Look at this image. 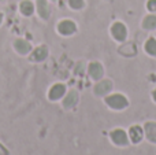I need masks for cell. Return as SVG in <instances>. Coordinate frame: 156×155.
Instances as JSON below:
<instances>
[{"mask_svg": "<svg viewBox=\"0 0 156 155\" xmlns=\"http://www.w3.org/2000/svg\"><path fill=\"white\" fill-rule=\"evenodd\" d=\"M129 133H130V139L133 140V143H138L143 139V129L140 126H132Z\"/></svg>", "mask_w": 156, "mask_h": 155, "instance_id": "obj_7", "label": "cell"}, {"mask_svg": "<svg viewBox=\"0 0 156 155\" xmlns=\"http://www.w3.org/2000/svg\"><path fill=\"white\" fill-rule=\"evenodd\" d=\"M77 100H78L77 92H76V91H71V92L69 93L67 96H66V99H65V102H63V104H65V107H73L74 104L77 103Z\"/></svg>", "mask_w": 156, "mask_h": 155, "instance_id": "obj_11", "label": "cell"}, {"mask_svg": "<svg viewBox=\"0 0 156 155\" xmlns=\"http://www.w3.org/2000/svg\"><path fill=\"white\" fill-rule=\"evenodd\" d=\"M37 7H38V13L43 18L48 16V5H47L45 0H37Z\"/></svg>", "mask_w": 156, "mask_h": 155, "instance_id": "obj_13", "label": "cell"}, {"mask_svg": "<svg viewBox=\"0 0 156 155\" xmlns=\"http://www.w3.org/2000/svg\"><path fill=\"white\" fill-rule=\"evenodd\" d=\"M145 132H147V137H148L151 142L156 143V124L148 122L145 125Z\"/></svg>", "mask_w": 156, "mask_h": 155, "instance_id": "obj_8", "label": "cell"}, {"mask_svg": "<svg viewBox=\"0 0 156 155\" xmlns=\"http://www.w3.org/2000/svg\"><path fill=\"white\" fill-rule=\"evenodd\" d=\"M89 73H90V76L93 77L94 80H99L103 74V69L99 63H92V65L89 66Z\"/></svg>", "mask_w": 156, "mask_h": 155, "instance_id": "obj_9", "label": "cell"}, {"mask_svg": "<svg viewBox=\"0 0 156 155\" xmlns=\"http://www.w3.org/2000/svg\"><path fill=\"white\" fill-rule=\"evenodd\" d=\"M0 22H2V14H0Z\"/></svg>", "mask_w": 156, "mask_h": 155, "instance_id": "obj_20", "label": "cell"}, {"mask_svg": "<svg viewBox=\"0 0 156 155\" xmlns=\"http://www.w3.org/2000/svg\"><path fill=\"white\" fill-rule=\"evenodd\" d=\"M112 88V84H111V81H108V80H104V81H101L100 84L96 85V88H94V92L97 93V95H104V93H107L108 91Z\"/></svg>", "mask_w": 156, "mask_h": 155, "instance_id": "obj_6", "label": "cell"}, {"mask_svg": "<svg viewBox=\"0 0 156 155\" xmlns=\"http://www.w3.org/2000/svg\"><path fill=\"white\" fill-rule=\"evenodd\" d=\"M145 49L148 54L151 55H156V40L155 38H149L145 44Z\"/></svg>", "mask_w": 156, "mask_h": 155, "instance_id": "obj_15", "label": "cell"}, {"mask_svg": "<svg viewBox=\"0 0 156 155\" xmlns=\"http://www.w3.org/2000/svg\"><path fill=\"white\" fill-rule=\"evenodd\" d=\"M148 10L156 11V0H149L148 2Z\"/></svg>", "mask_w": 156, "mask_h": 155, "instance_id": "obj_18", "label": "cell"}, {"mask_svg": "<svg viewBox=\"0 0 156 155\" xmlns=\"http://www.w3.org/2000/svg\"><path fill=\"white\" fill-rule=\"evenodd\" d=\"M65 91H66L65 85H62V84L54 85V87L51 88V91H49V99H52V100H56V99L62 98V96L65 95Z\"/></svg>", "mask_w": 156, "mask_h": 155, "instance_id": "obj_4", "label": "cell"}, {"mask_svg": "<svg viewBox=\"0 0 156 155\" xmlns=\"http://www.w3.org/2000/svg\"><path fill=\"white\" fill-rule=\"evenodd\" d=\"M111 32H112L114 37L119 41H123L125 37H126V27H125V25L119 23V22L114 25L112 29H111Z\"/></svg>", "mask_w": 156, "mask_h": 155, "instance_id": "obj_2", "label": "cell"}, {"mask_svg": "<svg viewBox=\"0 0 156 155\" xmlns=\"http://www.w3.org/2000/svg\"><path fill=\"white\" fill-rule=\"evenodd\" d=\"M15 48L19 54H27L30 51V44L25 40H16L15 41Z\"/></svg>", "mask_w": 156, "mask_h": 155, "instance_id": "obj_10", "label": "cell"}, {"mask_svg": "<svg viewBox=\"0 0 156 155\" xmlns=\"http://www.w3.org/2000/svg\"><path fill=\"white\" fill-rule=\"evenodd\" d=\"M143 25H144V27H145V29H154V27H156V16L155 15L147 16V18L144 19Z\"/></svg>", "mask_w": 156, "mask_h": 155, "instance_id": "obj_14", "label": "cell"}, {"mask_svg": "<svg viewBox=\"0 0 156 155\" xmlns=\"http://www.w3.org/2000/svg\"><path fill=\"white\" fill-rule=\"evenodd\" d=\"M47 54H48V51H47L45 47H38V48H36L34 52H33V59L34 60H43V59H45Z\"/></svg>", "mask_w": 156, "mask_h": 155, "instance_id": "obj_12", "label": "cell"}, {"mask_svg": "<svg viewBox=\"0 0 156 155\" xmlns=\"http://www.w3.org/2000/svg\"><path fill=\"white\" fill-rule=\"evenodd\" d=\"M111 137H112L114 143H116V144H119V146H125L127 143L126 133H125L123 131H121V129H118V131H114L112 133H111Z\"/></svg>", "mask_w": 156, "mask_h": 155, "instance_id": "obj_5", "label": "cell"}, {"mask_svg": "<svg viewBox=\"0 0 156 155\" xmlns=\"http://www.w3.org/2000/svg\"><path fill=\"white\" fill-rule=\"evenodd\" d=\"M105 102H107L108 106H111L112 109H116V110H121V109H125V107L127 106V100L125 96L122 95H112V96H108L107 99H105Z\"/></svg>", "mask_w": 156, "mask_h": 155, "instance_id": "obj_1", "label": "cell"}, {"mask_svg": "<svg viewBox=\"0 0 156 155\" xmlns=\"http://www.w3.org/2000/svg\"><path fill=\"white\" fill-rule=\"evenodd\" d=\"M69 4H70L73 8L78 10V8H82V5H83V0H69Z\"/></svg>", "mask_w": 156, "mask_h": 155, "instance_id": "obj_17", "label": "cell"}, {"mask_svg": "<svg viewBox=\"0 0 156 155\" xmlns=\"http://www.w3.org/2000/svg\"><path fill=\"white\" fill-rule=\"evenodd\" d=\"M58 29H59V32L62 34H71V33L76 32V25L71 21H63L59 23Z\"/></svg>", "mask_w": 156, "mask_h": 155, "instance_id": "obj_3", "label": "cell"}, {"mask_svg": "<svg viewBox=\"0 0 156 155\" xmlns=\"http://www.w3.org/2000/svg\"><path fill=\"white\" fill-rule=\"evenodd\" d=\"M21 11L25 15H30L33 13V4L30 2H23L21 4Z\"/></svg>", "mask_w": 156, "mask_h": 155, "instance_id": "obj_16", "label": "cell"}, {"mask_svg": "<svg viewBox=\"0 0 156 155\" xmlns=\"http://www.w3.org/2000/svg\"><path fill=\"white\" fill-rule=\"evenodd\" d=\"M154 99H155V100H156V91H155V92H154Z\"/></svg>", "mask_w": 156, "mask_h": 155, "instance_id": "obj_19", "label": "cell"}]
</instances>
